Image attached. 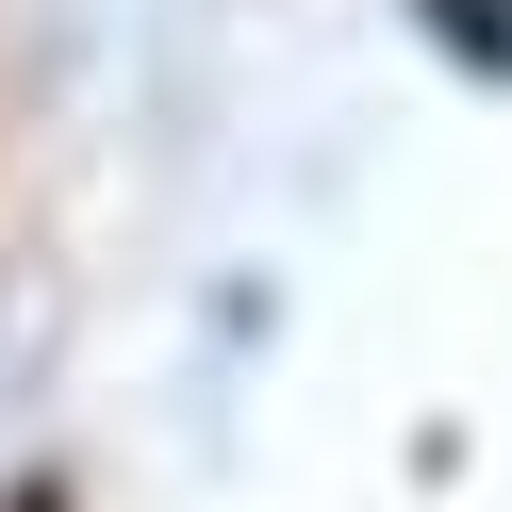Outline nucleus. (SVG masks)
<instances>
[{
  "label": "nucleus",
  "instance_id": "f257e3e1",
  "mask_svg": "<svg viewBox=\"0 0 512 512\" xmlns=\"http://www.w3.org/2000/svg\"><path fill=\"white\" fill-rule=\"evenodd\" d=\"M17 512H67V496H50V479H34V496H17Z\"/></svg>",
  "mask_w": 512,
  "mask_h": 512
}]
</instances>
